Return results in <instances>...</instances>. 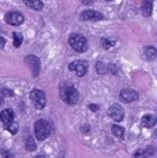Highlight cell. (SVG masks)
<instances>
[{
    "label": "cell",
    "instance_id": "obj_19",
    "mask_svg": "<svg viewBox=\"0 0 157 158\" xmlns=\"http://www.w3.org/2000/svg\"><path fill=\"white\" fill-rule=\"evenodd\" d=\"M13 39H14V46H15V47H19V46H21L22 40H24L22 35H21V33H18V32H14V33H13Z\"/></svg>",
    "mask_w": 157,
    "mask_h": 158
},
{
    "label": "cell",
    "instance_id": "obj_7",
    "mask_svg": "<svg viewBox=\"0 0 157 158\" xmlns=\"http://www.w3.org/2000/svg\"><path fill=\"white\" fill-rule=\"evenodd\" d=\"M107 114H108V117L113 118L116 122H121V121L124 119L125 112H124V108H122L120 104H113V106L108 108Z\"/></svg>",
    "mask_w": 157,
    "mask_h": 158
},
{
    "label": "cell",
    "instance_id": "obj_25",
    "mask_svg": "<svg viewBox=\"0 0 157 158\" xmlns=\"http://www.w3.org/2000/svg\"><path fill=\"white\" fill-rule=\"evenodd\" d=\"M89 108L93 110V111H97V106H96V104H89Z\"/></svg>",
    "mask_w": 157,
    "mask_h": 158
},
{
    "label": "cell",
    "instance_id": "obj_4",
    "mask_svg": "<svg viewBox=\"0 0 157 158\" xmlns=\"http://www.w3.org/2000/svg\"><path fill=\"white\" fill-rule=\"evenodd\" d=\"M31 101L33 103V106L36 107L38 110H42L46 107V94L45 92L39 89H35L31 92Z\"/></svg>",
    "mask_w": 157,
    "mask_h": 158
},
{
    "label": "cell",
    "instance_id": "obj_12",
    "mask_svg": "<svg viewBox=\"0 0 157 158\" xmlns=\"http://www.w3.org/2000/svg\"><path fill=\"white\" fill-rule=\"evenodd\" d=\"M157 123V117L156 115H152V114H147L142 118V125L145 128H153Z\"/></svg>",
    "mask_w": 157,
    "mask_h": 158
},
{
    "label": "cell",
    "instance_id": "obj_9",
    "mask_svg": "<svg viewBox=\"0 0 157 158\" xmlns=\"http://www.w3.org/2000/svg\"><path fill=\"white\" fill-rule=\"evenodd\" d=\"M120 98L124 103H132V101H136L139 98V94L136 90L132 89H124L120 92Z\"/></svg>",
    "mask_w": 157,
    "mask_h": 158
},
{
    "label": "cell",
    "instance_id": "obj_13",
    "mask_svg": "<svg viewBox=\"0 0 157 158\" xmlns=\"http://www.w3.org/2000/svg\"><path fill=\"white\" fill-rule=\"evenodd\" d=\"M22 2H24V4L27 6V7L32 8V10H36V11L43 10V3H42L40 0H22Z\"/></svg>",
    "mask_w": 157,
    "mask_h": 158
},
{
    "label": "cell",
    "instance_id": "obj_20",
    "mask_svg": "<svg viewBox=\"0 0 157 158\" xmlns=\"http://www.w3.org/2000/svg\"><path fill=\"white\" fill-rule=\"evenodd\" d=\"M11 96H14L11 90L2 87V89H0V104L3 103V98H4V97H11Z\"/></svg>",
    "mask_w": 157,
    "mask_h": 158
},
{
    "label": "cell",
    "instance_id": "obj_24",
    "mask_svg": "<svg viewBox=\"0 0 157 158\" xmlns=\"http://www.w3.org/2000/svg\"><path fill=\"white\" fill-rule=\"evenodd\" d=\"M93 2H95V0H82V3H83L85 6H91Z\"/></svg>",
    "mask_w": 157,
    "mask_h": 158
},
{
    "label": "cell",
    "instance_id": "obj_23",
    "mask_svg": "<svg viewBox=\"0 0 157 158\" xmlns=\"http://www.w3.org/2000/svg\"><path fill=\"white\" fill-rule=\"evenodd\" d=\"M4 46H6V39L3 36H0V49H3Z\"/></svg>",
    "mask_w": 157,
    "mask_h": 158
},
{
    "label": "cell",
    "instance_id": "obj_8",
    "mask_svg": "<svg viewBox=\"0 0 157 158\" xmlns=\"http://www.w3.org/2000/svg\"><path fill=\"white\" fill-rule=\"evenodd\" d=\"M70 71H74L78 77H85V74L88 72V65L85 61H72L68 65Z\"/></svg>",
    "mask_w": 157,
    "mask_h": 158
},
{
    "label": "cell",
    "instance_id": "obj_22",
    "mask_svg": "<svg viewBox=\"0 0 157 158\" xmlns=\"http://www.w3.org/2000/svg\"><path fill=\"white\" fill-rule=\"evenodd\" d=\"M96 71H97V74H107L108 72V67L107 65H104L103 63H97L96 64Z\"/></svg>",
    "mask_w": 157,
    "mask_h": 158
},
{
    "label": "cell",
    "instance_id": "obj_11",
    "mask_svg": "<svg viewBox=\"0 0 157 158\" xmlns=\"http://www.w3.org/2000/svg\"><path fill=\"white\" fill-rule=\"evenodd\" d=\"M13 119H14V112H13V110L6 108V110H3V111L0 112V121H2L4 125H7V123L11 122Z\"/></svg>",
    "mask_w": 157,
    "mask_h": 158
},
{
    "label": "cell",
    "instance_id": "obj_6",
    "mask_svg": "<svg viewBox=\"0 0 157 158\" xmlns=\"http://www.w3.org/2000/svg\"><path fill=\"white\" fill-rule=\"evenodd\" d=\"M24 61L31 68V72H32L33 77H38L39 71H40V61H39V58L36 56H27Z\"/></svg>",
    "mask_w": 157,
    "mask_h": 158
},
{
    "label": "cell",
    "instance_id": "obj_10",
    "mask_svg": "<svg viewBox=\"0 0 157 158\" xmlns=\"http://www.w3.org/2000/svg\"><path fill=\"white\" fill-rule=\"evenodd\" d=\"M81 19L82 21H100L103 19V14L95 10H85L81 13Z\"/></svg>",
    "mask_w": 157,
    "mask_h": 158
},
{
    "label": "cell",
    "instance_id": "obj_26",
    "mask_svg": "<svg viewBox=\"0 0 157 158\" xmlns=\"http://www.w3.org/2000/svg\"><path fill=\"white\" fill-rule=\"evenodd\" d=\"M106 2H111V0H106Z\"/></svg>",
    "mask_w": 157,
    "mask_h": 158
},
{
    "label": "cell",
    "instance_id": "obj_21",
    "mask_svg": "<svg viewBox=\"0 0 157 158\" xmlns=\"http://www.w3.org/2000/svg\"><path fill=\"white\" fill-rule=\"evenodd\" d=\"M114 43H116V42L113 40V39H107V38H103L102 39V47L103 49H110V47H113L114 46Z\"/></svg>",
    "mask_w": 157,
    "mask_h": 158
},
{
    "label": "cell",
    "instance_id": "obj_3",
    "mask_svg": "<svg viewBox=\"0 0 157 158\" xmlns=\"http://www.w3.org/2000/svg\"><path fill=\"white\" fill-rule=\"evenodd\" d=\"M68 43L75 52L78 53H83L86 50V46H88V40L83 35H79V33H72L68 39Z\"/></svg>",
    "mask_w": 157,
    "mask_h": 158
},
{
    "label": "cell",
    "instance_id": "obj_15",
    "mask_svg": "<svg viewBox=\"0 0 157 158\" xmlns=\"http://www.w3.org/2000/svg\"><path fill=\"white\" fill-rule=\"evenodd\" d=\"M143 56H145V58H146V60H149V61L155 60V58L157 57V50H156V47L147 46L146 49L143 50Z\"/></svg>",
    "mask_w": 157,
    "mask_h": 158
},
{
    "label": "cell",
    "instance_id": "obj_2",
    "mask_svg": "<svg viewBox=\"0 0 157 158\" xmlns=\"http://www.w3.org/2000/svg\"><path fill=\"white\" fill-rule=\"evenodd\" d=\"M33 129H35V137L36 140H45L46 137H49L50 132H52V126H50V123L47 122L46 119H39L35 122V126H33Z\"/></svg>",
    "mask_w": 157,
    "mask_h": 158
},
{
    "label": "cell",
    "instance_id": "obj_16",
    "mask_svg": "<svg viewBox=\"0 0 157 158\" xmlns=\"http://www.w3.org/2000/svg\"><path fill=\"white\" fill-rule=\"evenodd\" d=\"M25 147H27L28 151H36V143H35V139L33 137H28L27 139V143H25Z\"/></svg>",
    "mask_w": 157,
    "mask_h": 158
},
{
    "label": "cell",
    "instance_id": "obj_14",
    "mask_svg": "<svg viewBox=\"0 0 157 158\" xmlns=\"http://www.w3.org/2000/svg\"><path fill=\"white\" fill-rule=\"evenodd\" d=\"M141 8H142V14L145 17H150L152 15V10H153V0H143Z\"/></svg>",
    "mask_w": 157,
    "mask_h": 158
},
{
    "label": "cell",
    "instance_id": "obj_1",
    "mask_svg": "<svg viewBox=\"0 0 157 158\" xmlns=\"http://www.w3.org/2000/svg\"><path fill=\"white\" fill-rule=\"evenodd\" d=\"M60 96L61 100L68 106H74L79 101V92L75 89L72 85H66L63 83L60 86Z\"/></svg>",
    "mask_w": 157,
    "mask_h": 158
},
{
    "label": "cell",
    "instance_id": "obj_17",
    "mask_svg": "<svg viewBox=\"0 0 157 158\" xmlns=\"http://www.w3.org/2000/svg\"><path fill=\"white\" fill-rule=\"evenodd\" d=\"M6 129H7V131L10 132V133L15 135L17 132H18V123L14 122V121H11V122H8L7 125H6Z\"/></svg>",
    "mask_w": 157,
    "mask_h": 158
},
{
    "label": "cell",
    "instance_id": "obj_18",
    "mask_svg": "<svg viewBox=\"0 0 157 158\" xmlns=\"http://www.w3.org/2000/svg\"><path fill=\"white\" fill-rule=\"evenodd\" d=\"M111 131H113V135H116V136H117V137H120V139H122V137H124V129H122L121 126H118V125H113Z\"/></svg>",
    "mask_w": 157,
    "mask_h": 158
},
{
    "label": "cell",
    "instance_id": "obj_5",
    "mask_svg": "<svg viewBox=\"0 0 157 158\" xmlns=\"http://www.w3.org/2000/svg\"><path fill=\"white\" fill-rule=\"evenodd\" d=\"M4 19L8 25H13V27H18L24 22V15L18 11H8L7 14L4 15Z\"/></svg>",
    "mask_w": 157,
    "mask_h": 158
},
{
    "label": "cell",
    "instance_id": "obj_27",
    "mask_svg": "<svg viewBox=\"0 0 157 158\" xmlns=\"http://www.w3.org/2000/svg\"><path fill=\"white\" fill-rule=\"evenodd\" d=\"M156 136H157V131H156Z\"/></svg>",
    "mask_w": 157,
    "mask_h": 158
}]
</instances>
